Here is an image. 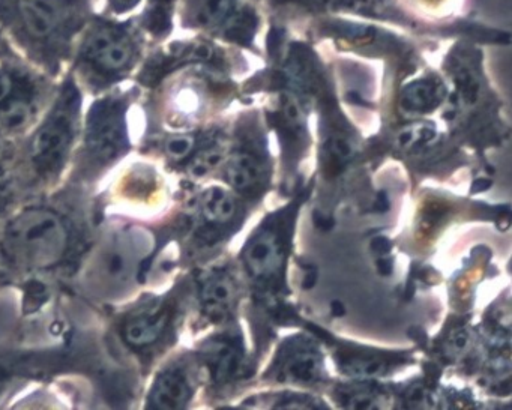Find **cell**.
Wrapping results in <instances>:
<instances>
[{"instance_id":"f1b7e54d","label":"cell","mask_w":512,"mask_h":410,"mask_svg":"<svg viewBox=\"0 0 512 410\" xmlns=\"http://www.w3.org/2000/svg\"><path fill=\"white\" fill-rule=\"evenodd\" d=\"M331 313L334 314L335 317H343L346 314V308L341 304L340 301H334L331 304Z\"/></svg>"},{"instance_id":"d4e9b609","label":"cell","mask_w":512,"mask_h":410,"mask_svg":"<svg viewBox=\"0 0 512 410\" xmlns=\"http://www.w3.org/2000/svg\"><path fill=\"white\" fill-rule=\"evenodd\" d=\"M389 200L388 197H386L385 193L379 194V199H377L376 206H374V211L380 212V214H383V212L389 211Z\"/></svg>"},{"instance_id":"ba28073f","label":"cell","mask_w":512,"mask_h":410,"mask_svg":"<svg viewBox=\"0 0 512 410\" xmlns=\"http://www.w3.org/2000/svg\"><path fill=\"white\" fill-rule=\"evenodd\" d=\"M148 238L139 229H124L110 235L92 260V280L109 295L133 286L148 254Z\"/></svg>"},{"instance_id":"f546056e","label":"cell","mask_w":512,"mask_h":410,"mask_svg":"<svg viewBox=\"0 0 512 410\" xmlns=\"http://www.w3.org/2000/svg\"><path fill=\"white\" fill-rule=\"evenodd\" d=\"M8 205V193L2 185H0V215L4 212L5 206Z\"/></svg>"},{"instance_id":"83f0119b","label":"cell","mask_w":512,"mask_h":410,"mask_svg":"<svg viewBox=\"0 0 512 410\" xmlns=\"http://www.w3.org/2000/svg\"><path fill=\"white\" fill-rule=\"evenodd\" d=\"M0 52L2 53H17L16 50L13 49V47L10 46V43H8L7 38H5L4 32L0 31Z\"/></svg>"},{"instance_id":"603a6c76","label":"cell","mask_w":512,"mask_h":410,"mask_svg":"<svg viewBox=\"0 0 512 410\" xmlns=\"http://www.w3.org/2000/svg\"><path fill=\"white\" fill-rule=\"evenodd\" d=\"M490 187H491L490 179H476V181L473 182L472 188H470V191H472L473 194L482 193V191H487L488 188H490Z\"/></svg>"},{"instance_id":"6da1fadb","label":"cell","mask_w":512,"mask_h":410,"mask_svg":"<svg viewBox=\"0 0 512 410\" xmlns=\"http://www.w3.org/2000/svg\"><path fill=\"white\" fill-rule=\"evenodd\" d=\"M94 11L92 0H0V31L25 61L56 80Z\"/></svg>"},{"instance_id":"5b68a950","label":"cell","mask_w":512,"mask_h":410,"mask_svg":"<svg viewBox=\"0 0 512 410\" xmlns=\"http://www.w3.org/2000/svg\"><path fill=\"white\" fill-rule=\"evenodd\" d=\"M58 85L19 53L0 56V133H23L46 112Z\"/></svg>"},{"instance_id":"4fadbf2b","label":"cell","mask_w":512,"mask_h":410,"mask_svg":"<svg viewBox=\"0 0 512 410\" xmlns=\"http://www.w3.org/2000/svg\"><path fill=\"white\" fill-rule=\"evenodd\" d=\"M233 296V286L229 278L223 274L209 275L202 284V299L205 310L209 314H223L230 305Z\"/></svg>"},{"instance_id":"30bf717a","label":"cell","mask_w":512,"mask_h":410,"mask_svg":"<svg viewBox=\"0 0 512 410\" xmlns=\"http://www.w3.org/2000/svg\"><path fill=\"white\" fill-rule=\"evenodd\" d=\"M193 394V386L184 368L161 371L149 392V409H182Z\"/></svg>"},{"instance_id":"7402d4cb","label":"cell","mask_w":512,"mask_h":410,"mask_svg":"<svg viewBox=\"0 0 512 410\" xmlns=\"http://www.w3.org/2000/svg\"><path fill=\"white\" fill-rule=\"evenodd\" d=\"M391 248V242H389L388 238H383V236H379V238L373 239V242H371V250L374 253L388 254Z\"/></svg>"},{"instance_id":"44dd1931","label":"cell","mask_w":512,"mask_h":410,"mask_svg":"<svg viewBox=\"0 0 512 410\" xmlns=\"http://www.w3.org/2000/svg\"><path fill=\"white\" fill-rule=\"evenodd\" d=\"M13 146H11L8 136L0 133V175L4 173L5 169L10 166L11 160H13Z\"/></svg>"},{"instance_id":"9a60e30c","label":"cell","mask_w":512,"mask_h":410,"mask_svg":"<svg viewBox=\"0 0 512 410\" xmlns=\"http://www.w3.org/2000/svg\"><path fill=\"white\" fill-rule=\"evenodd\" d=\"M241 353L229 343L212 344L208 353V364L215 380H226L239 370Z\"/></svg>"},{"instance_id":"4dcf8cb0","label":"cell","mask_w":512,"mask_h":410,"mask_svg":"<svg viewBox=\"0 0 512 410\" xmlns=\"http://www.w3.org/2000/svg\"><path fill=\"white\" fill-rule=\"evenodd\" d=\"M316 280H317L316 272H310V274L305 275V280H304L305 289H311V287H313L314 284H316Z\"/></svg>"},{"instance_id":"8992f818","label":"cell","mask_w":512,"mask_h":410,"mask_svg":"<svg viewBox=\"0 0 512 410\" xmlns=\"http://www.w3.org/2000/svg\"><path fill=\"white\" fill-rule=\"evenodd\" d=\"M137 89L98 95L85 119V155L95 169L110 166L130 148L128 113Z\"/></svg>"},{"instance_id":"7a4b0ae2","label":"cell","mask_w":512,"mask_h":410,"mask_svg":"<svg viewBox=\"0 0 512 410\" xmlns=\"http://www.w3.org/2000/svg\"><path fill=\"white\" fill-rule=\"evenodd\" d=\"M151 47L136 14L115 17L94 11L77 38L68 71L82 91L106 94L136 76Z\"/></svg>"},{"instance_id":"484cf974","label":"cell","mask_w":512,"mask_h":410,"mask_svg":"<svg viewBox=\"0 0 512 410\" xmlns=\"http://www.w3.org/2000/svg\"><path fill=\"white\" fill-rule=\"evenodd\" d=\"M314 224L322 230H329L334 226V223H332L329 218H323L322 215L319 214H314Z\"/></svg>"},{"instance_id":"ac0fdd59","label":"cell","mask_w":512,"mask_h":410,"mask_svg":"<svg viewBox=\"0 0 512 410\" xmlns=\"http://www.w3.org/2000/svg\"><path fill=\"white\" fill-rule=\"evenodd\" d=\"M287 373L290 376L295 377L296 380H308L314 379L317 373V361L311 355H298L293 361L287 365Z\"/></svg>"},{"instance_id":"52a82bcc","label":"cell","mask_w":512,"mask_h":410,"mask_svg":"<svg viewBox=\"0 0 512 410\" xmlns=\"http://www.w3.org/2000/svg\"><path fill=\"white\" fill-rule=\"evenodd\" d=\"M176 13L182 28L223 40L248 41L257 26L247 0H178Z\"/></svg>"},{"instance_id":"2e32d148","label":"cell","mask_w":512,"mask_h":410,"mask_svg":"<svg viewBox=\"0 0 512 410\" xmlns=\"http://www.w3.org/2000/svg\"><path fill=\"white\" fill-rule=\"evenodd\" d=\"M202 212L209 223H226L235 214V202L221 188H211L203 196Z\"/></svg>"},{"instance_id":"e0dca14e","label":"cell","mask_w":512,"mask_h":410,"mask_svg":"<svg viewBox=\"0 0 512 410\" xmlns=\"http://www.w3.org/2000/svg\"><path fill=\"white\" fill-rule=\"evenodd\" d=\"M439 85L430 80H421L413 83L404 92V106L413 112H424L428 107H433L439 101Z\"/></svg>"},{"instance_id":"ffe728a7","label":"cell","mask_w":512,"mask_h":410,"mask_svg":"<svg viewBox=\"0 0 512 410\" xmlns=\"http://www.w3.org/2000/svg\"><path fill=\"white\" fill-rule=\"evenodd\" d=\"M146 0H104L103 13L115 17L133 16Z\"/></svg>"},{"instance_id":"7c38bea8","label":"cell","mask_w":512,"mask_h":410,"mask_svg":"<svg viewBox=\"0 0 512 410\" xmlns=\"http://www.w3.org/2000/svg\"><path fill=\"white\" fill-rule=\"evenodd\" d=\"M247 265L254 275H268L274 271L280 262L281 251L278 236L272 232H265L260 238L254 239L248 247Z\"/></svg>"},{"instance_id":"9c48e42d","label":"cell","mask_w":512,"mask_h":410,"mask_svg":"<svg viewBox=\"0 0 512 410\" xmlns=\"http://www.w3.org/2000/svg\"><path fill=\"white\" fill-rule=\"evenodd\" d=\"M170 323V308L163 301H148L134 308L122 320L121 335L124 343L134 350L155 346Z\"/></svg>"},{"instance_id":"d6986e66","label":"cell","mask_w":512,"mask_h":410,"mask_svg":"<svg viewBox=\"0 0 512 410\" xmlns=\"http://www.w3.org/2000/svg\"><path fill=\"white\" fill-rule=\"evenodd\" d=\"M194 145H196V143H194V139L191 136H173L166 140L164 149H166V154L169 155L170 158L176 161H182L188 158V155L193 152Z\"/></svg>"},{"instance_id":"4316f807","label":"cell","mask_w":512,"mask_h":410,"mask_svg":"<svg viewBox=\"0 0 512 410\" xmlns=\"http://www.w3.org/2000/svg\"><path fill=\"white\" fill-rule=\"evenodd\" d=\"M377 269H379L380 274L382 275H391L392 272V262L388 259H382L377 262Z\"/></svg>"},{"instance_id":"d6a6232c","label":"cell","mask_w":512,"mask_h":410,"mask_svg":"<svg viewBox=\"0 0 512 410\" xmlns=\"http://www.w3.org/2000/svg\"><path fill=\"white\" fill-rule=\"evenodd\" d=\"M5 55H8V53H2V52H0V56H5ZM10 55H13V53H10Z\"/></svg>"},{"instance_id":"8fae6325","label":"cell","mask_w":512,"mask_h":410,"mask_svg":"<svg viewBox=\"0 0 512 410\" xmlns=\"http://www.w3.org/2000/svg\"><path fill=\"white\" fill-rule=\"evenodd\" d=\"M178 0H146L142 13L136 14L140 28L152 44H161L170 37L175 22Z\"/></svg>"},{"instance_id":"cb8c5ba5","label":"cell","mask_w":512,"mask_h":410,"mask_svg":"<svg viewBox=\"0 0 512 410\" xmlns=\"http://www.w3.org/2000/svg\"><path fill=\"white\" fill-rule=\"evenodd\" d=\"M334 149L338 155H341V157H347V155L350 154L349 143H347L346 140L343 139L335 140Z\"/></svg>"},{"instance_id":"1f68e13d","label":"cell","mask_w":512,"mask_h":410,"mask_svg":"<svg viewBox=\"0 0 512 410\" xmlns=\"http://www.w3.org/2000/svg\"><path fill=\"white\" fill-rule=\"evenodd\" d=\"M467 343V337L466 334H460L458 337H455V346L458 347V349H461V347L466 346Z\"/></svg>"},{"instance_id":"3957f363","label":"cell","mask_w":512,"mask_h":410,"mask_svg":"<svg viewBox=\"0 0 512 410\" xmlns=\"http://www.w3.org/2000/svg\"><path fill=\"white\" fill-rule=\"evenodd\" d=\"M73 230L64 215L47 206H29L14 215L2 232L0 248L23 271H47L64 262Z\"/></svg>"},{"instance_id":"5bb4252c","label":"cell","mask_w":512,"mask_h":410,"mask_svg":"<svg viewBox=\"0 0 512 410\" xmlns=\"http://www.w3.org/2000/svg\"><path fill=\"white\" fill-rule=\"evenodd\" d=\"M227 178L233 188L248 193L259 184L260 166L251 155H235L227 167Z\"/></svg>"},{"instance_id":"277c9868","label":"cell","mask_w":512,"mask_h":410,"mask_svg":"<svg viewBox=\"0 0 512 410\" xmlns=\"http://www.w3.org/2000/svg\"><path fill=\"white\" fill-rule=\"evenodd\" d=\"M82 109V88L67 71L29 145V163L41 181H53L67 166L82 128Z\"/></svg>"}]
</instances>
